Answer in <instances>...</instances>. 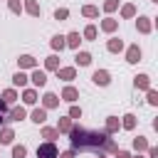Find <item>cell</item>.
<instances>
[{"label":"cell","mask_w":158,"mask_h":158,"mask_svg":"<svg viewBox=\"0 0 158 158\" xmlns=\"http://www.w3.org/2000/svg\"><path fill=\"white\" fill-rule=\"evenodd\" d=\"M62 99L72 104V101H77V99H79V91H77L74 86H64V91H62Z\"/></svg>","instance_id":"8"},{"label":"cell","mask_w":158,"mask_h":158,"mask_svg":"<svg viewBox=\"0 0 158 158\" xmlns=\"http://www.w3.org/2000/svg\"><path fill=\"white\" fill-rule=\"evenodd\" d=\"M54 17H57V20H67V17H69V10H67V7H59V10L54 12Z\"/></svg>","instance_id":"35"},{"label":"cell","mask_w":158,"mask_h":158,"mask_svg":"<svg viewBox=\"0 0 158 158\" xmlns=\"http://www.w3.org/2000/svg\"><path fill=\"white\" fill-rule=\"evenodd\" d=\"M69 118H72V121H74V118H81V109H79V106H72V109H69Z\"/></svg>","instance_id":"36"},{"label":"cell","mask_w":158,"mask_h":158,"mask_svg":"<svg viewBox=\"0 0 158 158\" xmlns=\"http://www.w3.org/2000/svg\"><path fill=\"white\" fill-rule=\"evenodd\" d=\"M116 7H118V0H106V2H104V10H106V12H114Z\"/></svg>","instance_id":"33"},{"label":"cell","mask_w":158,"mask_h":158,"mask_svg":"<svg viewBox=\"0 0 158 158\" xmlns=\"http://www.w3.org/2000/svg\"><path fill=\"white\" fill-rule=\"evenodd\" d=\"M69 138H72L74 151L77 148L84 151V148H104V143L109 141V133H104V131H89V128H81V126H72Z\"/></svg>","instance_id":"1"},{"label":"cell","mask_w":158,"mask_h":158,"mask_svg":"<svg viewBox=\"0 0 158 158\" xmlns=\"http://www.w3.org/2000/svg\"><path fill=\"white\" fill-rule=\"evenodd\" d=\"M17 62H20V69H32V67L37 64V59H35V57H30V54H22Z\"/></svg>","instance_id":"9"},{"label":"cell","mask_w":158,"mask_h":158,"mask_svg":"<svg viewBox=\"0 0 158 158\" xmlns=\"http://www.w3.org/2000/svg\"><path fill=\"white\" fill-rule=\"evenodd\" d=\"M84 37H86V40H96V27H94V25H89V27L84 30Z\"/></svg>","instance_id":"34"},{"label":"cell","mask_w":158,"mask_h":158,"mask_svg":"<svg viewBox=\"0 0 158 158\" xmlns=\"http://www.w3.org/2000/svg\"><path fill=\"white\" fill-rule=\"evenodd\" d=\"M12 138H15L12 128H0V146H7V143H12Z\"/></svg>","instance_id":"12"},{"label":"cell","mask_w":158,"mask_h":158,"mask_svg":"<svg viewBox=\"0 0 158 158\" xmlns=\"http://www.w3.org/2000/svg\"><path fill=\"white\" fill-rule=\"evenodd\" d=\"M133 84H136V89H151V79H148L146 74H138V77L133 79Z\"/></svg>","instance_id":"14"},{"label":"cell","mask_w":158,"mask_h":158,"mask_svg":"<svg viewBox=\"0 0 158 158\" xmlns=\"http://www.w3.org/2000/svg\"><path fill=\"white\" fill-rule=\"evenodd\" d=\"M121 15H123V17H133V15H136V7H133V5H123V7H121Z\"/></svg>","instance_id":"32"},{"label":"cell","mask_w":158,"mask_h":158,"mask_svg":"<svg viewBox=\"0 0 158 158\" xmlns=\"http://www.w3.org/2000/svg\"><path fill=\"white\" fill-rule=\"evenodd\" d=\"M32 121L35 123H44L47 121V109H35L32 111Z\"/></svg>","instance_id":"18"},{"label":"cell","mask_w":158,"mask_h":158,"mask_svg":"<svg viewBox=\"0 0 158 158\" xmlns=\"http://www.w3.org/2000/svg\"><path fill=\"white\" fill-rule=\"evenodd\" d=\"M12 84H15V86H25V84H27V74H25V72H17V74L12 77Z\"/></svg>","instance_id":"26"},{"label":"cell","mask_w":158,"mask_h":158,"mask_svg":"<svg viewBox=\"0 0 158 158\" xmlns=\"http://www.w3.org/2000/svg\"><path fill=\"white\" fill-rule=\"evenodd\" d=\"M138 59H141V49H138V44H131L128 52H126V62L128 64H136Z\"/></svg>","instance_id":"4"},{"label":"cell","mask_w":158,"mask_h":158,"mask_svg":"<svg viewBox=\"0 0 158 158\" xmlns=\"http://www.w3.org/2000/svg\"><path fill=\"white\" fill-rule=\"evenodd\" d=\"M121 126L131 131V128L136 126V116H133V114H126V116H123V121H121Z\"/></svg>","instance_id":"27"},{"label":"cell","mask_w":158,"mask_h":158,"mask_svg":"<svg viewBox=\"0 0 158 158\" xmlns=\"http://www.w3.org/2000/svg\"><path fill=\"white\" fill-rule=\"evenodd\" d=\"M42 101H44L42 109H54V106H59V96H57V94H44Z\"/></svg>","instance_id":"10"},{"label":"cell","mask_w":158,"mask_h":158,"mask_svg":"<svg viewBox=\"0 0 158 158\" xmlns=\"http://www.w3.org/2000/svg\"><path fill=\"white\" fill-rule=\"evenodd\" d=\"M81 15H84V17H96V15H99V7H96V5H84V7H81Z\"/></svg>","instance_id":"20"},{"label":"cell","mask_w":158,"mask_h":158,"mask_svg":"<svg viewBox=\"0 0 158 158\" xmlns=\"http://www.w3.org/2000/svg\"><path fill=\"white\" fill-rule=\"evenodd\" d=\"M10 10H12L15 15H20V10H22V7H20V0H10Z\"/></svg>","instance_id":"38"},{"label":"cell","mask_w":158,"mask_h":158,"mask_svg":"<svg viewBox=\"0 0 158 158\" xmlns=\"http://www.w3.org/2000/svg\"><path fill=\"white\" fill-rule=\"evenodd\" d=\"M42 136H44L47 141H52V143H54V138L59 136V131H57V128H42Z\"/></svg>","instance_id":"29"},{"label":"cell","mask_w":158,"mask_h":158,"mask_svg":"<svg viewBox=\"0 0 158 158\" xmlns=\"http://www.w3.org/2000/svg\"><path fill=\"white\" fill-rule=\"evenodd\" d=\"M91 79H94V84H99V86H106V84L111 81V74H109L106 69H96V72L91 74Z\"/></svg>","instance_id":"3"},{"label":"cell","mask_w":158,"mask_h":158,"mask_svg":"<svg viewBox=\"0 0 158 158\" xmlns=\"http://www.w3.org/2000/svg\"><path fill=\"white\" fill-rule=\"evenodd\" d=\"M138 158H141V156H138Z\"/></svg>","instance_id":"45"},{"label":"cell","mask_w":158,"mask_h":158,"mask_svg":"<svg viewBox=\"0 0 158 158\" xmlns=\"http://www.w3.org/2000/svg\"><path fill=\"white\" fill-rule=\"evenodd\" d=\"M37 158H59V151H57V146L52 141H47V143H42L37 148Z\"/></svg>","instance_id":"2"},{"label":"cell","mask_w":158,"mask_h":158,"mask_svg":"<svg viewBox=\"0 0 158 158\" xmlns=\"http://www.w3.org/2000/svg\"><path fill=\"white\" fill-rule=\"evenodd\" d=\"M15 99H17V94H15V89H5V91H2V101H5V104H12Z\"/></svg>","instance_id":"28"},{"label":"cell","mask_w":158,"mask_h":158,"mask_svg":"<svg viewBox=\"0 0 158 158\" xmlns=\"http://www.w3.org/2000/svg\"><path fill=\"white\" fill-rule=\"evenodd\" d=\"M59 158H74V151H64V153H62Z\"/></svg>","instance_id":"42"},{"label":"cell","mask_w":158,"mask_h":158,"mask_svg":"<svg viewBox=\"0 0 158 158\" xmlns=\"http://www.w3.org/2000/svg\"><path fill=\"white\" fill-rule=\"evenodd\" d=\"M106 49H109V52H121V49H123V42H121L118 37H111L109 44H106Z\"/></svg>","instance_id":"15"},{"label":"cell","mask_w":158,"mask_h":158,"mask_svg":"<svg viewBox=\"0 0 158 158\" xmlns=\"http://www.w3.org/2000/svg\"><path fill=\"white\" fill-rule=\"evenodd\" d=\"M74 59H77V64H79V67L91 64V54H89V52H77V57H74Z\"/></svg>","instance_id":"16"},{"label":"cell","mask_w":158,"mask_h":158,"mask_svg":"<svg viewBox=\"0 0 158 158\" xmlns=\"http://www.w3.org/2000/svg\"><path fill=\"white\" fill-rule=\"evenodd\" d=\"M57 131H62V133H69V131H72V118H59V123H57Z\"/></svg>","instance_id":"23"},{"label":"cell","mask_w":158,"mask_h":158,"mask_svg":"<svg viewBox=\"0 0 158 158\" xmlns=\"http://www.w3.org/2000/svg\"><path fill=\"white\" fill-rule=\"evenodd\" d=\"M116 158H131L128 151H116Z\"/></svg>","instance_id":"40"},{"label":"cell","mask_w":158,"mask_h":158,"mask_svg":"<svg viewBox=\"0 0 158 158\" xmlns=\"http://www.w3.org/2000/svg\"><path fill=\"white\" fill-rule=\"evenodd\" d=\"M22 101L32 106V104L37 101V91H35V89H25V94H22Z\"/></svg>","instance_id":"19"},{"label":"cell","mask_w":158,"mask_h":158,"mask_svg":"<svg viewBox=\"0 0 158 158\" xmlns=\"http://www.w3.org/2000/svg\"><path fill=\"white\" fill-rule=\"evenodd\" d=\"M79 42H81L79 32H69V35L64 37V44H67V47H72V49H79Z\"/></svg>","instance_id":"6"},{"label":"cell","mask_w":158,"mask_h":158,"mask_svg":"<svg viewBox=\"0 0 158 158\" xmlns=\"http://www.w3.org/2000/svg\"><path fill=\"white\" fill-rule=\"evenodd\" d=\"M136 27H138V32H151V20L148 17H138Z\"/></svg>","instance_id":"22"},{"label":"cell","mask_w":158,"mask_h":158,"mask_svg":"<svg viewBox=\"0 0 158 158\" xmlns=\"http://www.w3.org/2000/svg\"><path fill=\"white\" fill-rule=\"evenodd\" d=\"M25 10H27L32 17H40V15H42V10H40V5H37L35 0H25Z\"/></svg>","instance_id":"13"},{"label":"cell","mask_w":158,"mask_h":158,"mask_svg":"<svg viewBox=\"0 0 158 158\" xmlns=\"http://www.w3.org/2000/svg\"><path fill=\"white\" fill-rule=\"evenodd\" d=\"M148 156L151 158H158V148H148Z\"/></svg>","instance_id":"41"},{"label":"cell","mask_w":158,"mask_h":158,"mask_svg":"<svg viewBox=\"0 0 158 158\" xmlns=\"http://www.w3.org/2000/svg\"><path fill=\"white\" fill-rule=\"evenodd\" d=\"M114 131H118V118L109 116V118H106V131H104V133H114Z\"/></svg>","instance_id":"24"},{"label":"cell","mask_w":158,"mask_h":158,"mask_svg":"<svg viewBox=\"0 0 158 158\" xmlns=\"http://www.w3.org/2000/svg\"><path fill=\"white\" fill-rule=\"evenodd\" d=\"M30 79H32V84H35V86H44V84H47V74H44L42 69H35Z\"/></svg>","instance_id":"7"},{"label":"cell","mask_w":158,"mask_h":158,"mask_svg":"<svg viewBox=\"0 0 158 158\" xmlns=\"http://www.w3.org/2000/svg\"><path fill=\"white\" fill-rule=\"evenodd\" d=\"M116 27H118V22H116V20H111V17H106V20L101 22V30H104V32H114Z\"/></svg>","instance_id":"21"},{"label":"cell","mask_w":158,"mask_h":158,"mask_svg":"<svg viewBox=\"0 0 158 158\" xmlns=\"http://www.w3.org/2000/svg\"><path fill=\"white\" fill-rule=\"evenodd\" d=\"M5 109H7V104L0 99V123H5V116H2V114H5Z\"/></svg>","instance_id":"39"},{"label":"cell","mask_w":158,"mask_h":158,"mask_svg":"<svg viewBox=\"0 0 158 158\" xmlns=\"http://www.w3.org/2000/svg\"><path fill=\"white\" fill-rule=\"evenodd\" d=\"M57 77L64 79V81H72V79L77 77V69H74V67H62V69H57Z\"/></svg>","instance_id":"5"},{"label":"cell","mask_w":158,"mask_h":158,"mask_svg":"<svg viewBox=\"0 0 158 158\" xmlns=\"http://www.w3.org/2000/svg\"><path fill=\"white\" fill-rule=\"evenodd\" d=\"M64 47H67V44H64V37H62V35H54V37H52V49H59V52H62Z\"/></svg>","instance_id":"25"},{"label":"cell","mask_w":158,"mask_h":158,"mask_svg":"<svg viewBox=\"0 0 158 158\" xmlns=\"http://www.w3.org/2000/svg\"><path fill=\"white\" fill-rule=\"evenodd\" d=\"M99 158H106V156H99Z\"/></svg>","instance_id":"43"},{"label":"cell","mask_w":158,"mask_h":158,"mask_svg":"<svg viewBox=\"0 0 158 158\" xmlns=\"http://www.w3.org/2000/svg\"><path fill=\"white\" fill-rule=\"evenodd\" d=\"M44 67H47L49 72H57V69H59V59H57V54H49V57L44 59Z\"/></svg>","instance_id":"17"},{"label":"cell","mask_w":158,"mask_h":158,"mask_svg":"<svg viewBox=\"0 0 158 158\" xmlns=\"http://www.w3.org/2000/svg\"><path fill=\"white\" fill-rule=\"evenodd\" d=\"M133 148H136V151H148V143H146V138H143V136L133 138Z\"/></svg>","instance_id":"30"},{"label":"cell","mask_w":158,"mask_h":158,"mask_svg":"<svg viewBox=\"0 0 158 158\" xmlns=\"http://www.w3.org/2000/svg\"><path fill=\"white\" fill-rule=\"evenodd\" d=\"M148 104H153V106L158 104V94H156L153 89H148Z\"/></svg>","instance_id":"37"},{"label":"cell","mask_w":158,"mask_h":158,"mask_svg":"<svg viewBox=\"0 0 158 158\" xmlns=\"http://www.w3.org/2000/svg\"><path fill=\"white\" fill-rule=\"evenodd\" d=\"M25 156H27L25 146H12V158H25Z\"/></svg>","instance_id":"31"},{"label":"cell","mask_w":158,"mask_h":158,"mask_svg":"<svg viewBox=\"0 0 158 158\" xmlns=\"http://www.w3.org/2000/svg\"><path fill=\"white\" fill-rule=\"evenodd\" d=\"M153 2H158V0H153Z\"/></svg>","instance_id":"44"},{"label":"cell","mask_w":158,"mask_h":158,"mask_svg":"<svg viewBox=\"0 0 158 158\" xmlns=\"http://www.w3.org/2000/svg\"><path fill=\"white\" fill-rule=\"evenodd\" d=\"M22 118H25V109L22 106H15V109H10V116L5 121H22Z\"/></svg>","instance_id":"11"}]
</instances>
